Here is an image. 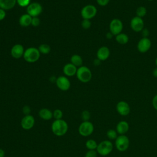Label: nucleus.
Returning a JSON list of instances; mask_svg holds the SVG:
<instances>
[{
  "instance_id": "nucleus-1",
  "label": "nucleus",
  "mask_w": 157,
  "mask_h": 157,
  "mask_svg": "<svg viewBox=\"0 0 157 157\" xmlns=\"http://www.w3.org/2000/svg\"><path fill=\"white\" fill-rule=\"evenodd\" d=\"M52 132L56 136H63L68 131V124L67 122L63 120H55L51 126Z\"/></svg>"
},
{
  "instance_id": "nucleus-2",
  "label": "nucleus",
  "mask_w": 157,
  "mask_h": 157,
  "mask_svg": "<svg viewBox=\"0 0 157 157\" xmlns=\"http://www.w3.org/2000/svg\"><path fill=\"white\" fill-rule=\"evenodd\" d=\"M40 56V53L38 48L34 47H31L25 50L23 57L26 62L33 63L39 60Z\"/></svg>"
},
{
  "instance_id": "nucleus-3",
  "label": "nucleus",
  "mask_w": 157,
  "mask_h": 157,
  "mask_svg": "<svg viewBox=\"0 0 157 157\" xmlns=\"http://www.w3.org/2000/svg\"><path fill=\"white\" fill-rule=\"evenodd\" d=\"M76 77L80 82L82 83H88L91 80L92 72L88 67L82 66L77 68Z\"/></svg>"
},
{
  "instance_id": "nucleus-4",
  "label": "nucleus",
  "mask_w": 157,
  "mask_h": 157,
  "mask_svg": "<svg viewBox=\"0 0 157 157\" xmlns=\"http://www.w3.org/2000/svg\"><path fill=\"white\" fill-rule=\"evenodd\" d=\"M113 148V145L112 142L109 140H105L98 144L96 151L98 154L105 156L109 155L112 151Z\"/></svg>"
},
{
  "instance_id": "nucleus-5",
  "label": "nucleus",
  "mask_w": 157,
  "mask_h": 157,
  "mask_svg": "<svg viewBox=\"0 0 157 157\" xmlns=\"http://www.w3.org/2000/svg\"><path fill=\"white\" fill-rule=\"evenodd\" d=\"M78 133L83 137H88L93 134L94 131V125L90 121H82L78 128Z\"/></svg>"
},
{
  "instance_id": "nucleus-6",
  "label": "nucleus",
  "mask_w": 157,
  "mask_h": 157,
  "mask_svg": "<svg viewBox=\"0 0 157 157\" xmlns=\"http://www.w3.org/2000/svg\"><path fill=\"white\" fill-rule=\"evenodd\" d=\"M97 11V9L94 5L88 4L82 9L80 14L83 19L91 20L96 15Z\"/></svg>"
},
{
  "instance_id": "nucleus-7",
  "label": "nucleus",
  "mask_w": 157,
  "mask_h": 157,
  "mask_svg": "<svg viewBox=\"0 0 157 157\" xmlns=\"http://www.w3.org/2000/svg\"><path fill=\"white\" fill-rule=\"evenodd\" d=\"M115 147L119 151H124L129 146V139L126 135H120L115 139Z\"/></svg>"
},
{
  "instance_id": "nucleus-8",
  "label": "nucleus",
  "mask_w": 157,
  "mask_h": 157,
  "mask_svg": "<svg viewBox=\"0 0 157 157\" xmlns=\"http://www.w3.org/2000/svg\"><path fill=\"white\" fill-rule=\"evenodd\" d=\"M123 29V23L122 21L118 18L112 19L109 23V31L111 32L113 36H116L122 33Z\"/></svg>"
},
{
  "instance_id": "nucleus-9",
  "label": "nucleus",
  "mask_w": 157,
  "mask_h": 157,
  "mask_svg": "<svg viewBox=\"0 0 157 157\" xmlns=\"http://www.w3.org/2000/svg\"><path fill=\"white\" fill-rule=\"evenodd\" d=\"M26 12L31 17H38L42 12V6L40 3L37 2H31L26 7Z\"/></svg>"
},
{
  "instance_id": "nucleus-10",
  "label": "nucleus",
  "mask_w": 157,
  "mask_h": 157,
  "mask_svg": "<svg viewBox=\"0 0 157 157\" xmlns=\"http://www.w3.org/2000/svg\"><path fill=\"white\" fill-rule=\"evenodd\" d=\"M151 47V41L148 37H142L137 44V49L141 53H147Z\"/></svg>"
},
{
  "instance_id": "nucleus-11",
  "label": "nucleus",
  "mask_w": 157,
  "mask_h": 157,
  "mask_svg": "<svg viewBox=\"0 0 157 157\" xmlns=\"http://www.w3.org/2000/svg\"><path fill=\"white\" fill-rule=\"evenodd\" d=\"M130 28L136 33L141 32L144 28V21L143 18L135 16L130 21Z\"/></svg>"
},
{
  "instance_id": "nucleus-12",
  "label": "nucleus",
  "mask_w": 157,
  "mask_h": 157,
  "mask_svg": "<svg viewBox=\"0 0 157 157\" xmlns=\"http://www.w3.org/2000/svg\"><path fill=\"white\" fill-rule=\"evenodd\" d=\"M56 85L57 87L61 91H66L69 90L71 87V82L66 76L61 75L56 78Z\"/></svg>"
},
{
  "instance_id": "nucleus-13",
  "label": "nucleus",
  "mask_w": 157,
  "mask_h": 157,
  "mask_svg": "<svg viewBox=\"0 0 157 157\" xmlns=\"http://www.w3.org/2000/svg\"><path fill=\"white\" fill-rule=\"evenodd\" d=\"M35 124L34 117L30 115H25L21 120V126L25 130H29L32 129Z\"/></svg>"
},
{
  "instance_id": "nucleus-14",
  "label": "nucleus",
  "mask_w": 157,
  "mask_h": 157,
  "mask_svg": "<svg viewBox=\"0 0 157 157\" xmlns=\"http://www.w3.org/2000/svg\"><path fill=\"white\" fill-rule=\"evenodd\" d=\"M116 110L120 115L127 116L130 113L131 109L127 102L124 101H120L116 105Z\"/></svg>"
},
{
  "instance_id": "nucleus-15",
  "label": "nucleus",
  "mask_w": 157,
  "mask_h": 157,
  "mask_svg": "<svg viewBox=\"0 0 157 157\" xmlns=\"http://www.w3.org/2000/svg\"><path fill=\"white\" fill-rule=\"evenodd\" d=\"M25 52L24 47L22 45L17 44H15L10 50L11 56L15 59H19L23 56Z\"/></svg>"
},
{
  "instance_id": "nucleus-16",
  "label": "nucleus",
  "mask_w": 157,
  "mask_h": 157,
  "mask_svg": "<svg viewBox=\"0 0 157 157\" xmlns=\"http://www.w3.org/2000/svg\"><path fill=\"white\" fill-rule=\"evenodd\" d=\"M110 52L109 48L106 46L101 47L96 52V57L101 61H105L110 56Z\"/></svg>"
},
{
  "instance_id": "nucleus-17",
  "label": "nucleus",
  "mask_w": 157,
  "mask_h": 157,
  "mask_svg": "<svg viewBox=\"0 0 157 157\" xmlns=\"http://www.w3.org/2000/svg\"><path fill=\"white\" fill-rule=\"evenodd\" d=\"M129 129V125L126 121L121 120L116 126V131L120 135H125Z\"/></svg>"
},
{
  "instance_id": "nucleus-18",
  "label": "nucleus",
  "mask_w": 157,
  "mask_h": 157,
  "mask_svg": "<svg viewBox=\"0 0 157 157\" xmlns=\"http://www.w3.org/2000/svg\"><path fill=\"white\" fill-rule=\"evenodd\" d=\"M63 73L66 77H72L76 75L77 67L72 63H67L65 64L63 69Z\"/></svg>"
},
{
  "instance_id": "nucleus-19",
  "label": "nucleus",
  "mask_w": 157,
  "mask_h": 157,
  "mask_svg": "<svg viewBox=\"0 0 157 157\" xmlns=\"http://www.w3.org/2000/svg\"><path fill=\"white\" fill-rule=\"evenodd\" d=\"M39 117L44 120H50L53 118V112L47 108H42L39 111Z\"/></svg>"
},
{
  "instance_id": "nucleus-20",
  "label": "nucleus",
  "mask_w": 157,
  "mask_h": 157,
  "mask_svg": "<svg viewBox=\"0 0 157 157\" xmlns=\"http://www.w3.org/2000/svg\"><path fill=\"white\" fill-rule=\"evenodd\" d=\"M17 4V0H0V8L7 10L13 9Z\"/></svg>"
},
{
  "instance_id": "nucleus-21",
  "label": "nucleus",
  "mask_w": 157,
  "mask_h": 157,
  "mask_svg": "<svg viewBox=\"0 0 157 157\" xmlns=\"http://www.w3.org/2000/svg\"><path fill=\"white\" fill-rule=\"evenodd\" d=\"M32 17L26 13L23 14L19 18V24L21 27H28L31 25Z\"/></svg>"
},
{
  "instance_id": "nucleus-22",
  "label": "nucleus",
  "mask_w": 157,
  "mask_h": 157,
  "mask_svg": "<svg viewBox=\"0 0 157 157\" xmlns=\"http://www.w3.org/2000/svg\"><path fill=\"white\" fill-rule=\"evenodd\" d=\"M115 40L119 44L124 45L129 42V36L124 33H121L115 36Z\"/></svg>"
},
{
  "instance_id": "nucleus-23",
  "label": "nucleus",
  "mask_w": 157,
  "mask_h": 157,
  "mask_svg": "<svg viewBox=\"0 0 157 157\" xmlns=\"http://www.w3.org/2000/svg\"><path fill=\"white\" fill-rule=\"evenodd\" d=\"M71 63H72V64H74L75 66L77 67H80L82 66V63H83V59L81 57L80 55H77V54H74L73 55H72V56L71 57Z\"/></svg>"
},
{
  "instance_id": "nucleus-24",
  "label": "nucleus",
  "mask_w": 157,
  "mask_h": 157,
  "mask_svg": "<svg viewBox=\"0 0 157 157\" xmlns=\"http://www.w3.org/2000/svg\"><path fill=\"white\" fill-rule=\"evenodd\" d=\"M98 145V144H97L96 141L94 140V139H88L86 140L85 143V146L88 150H96Z\"/></svg>"
},
{
  "instance_id": "nucleus-25",
  "label": "nucleus",
  "mask_w": 157,
  "mask_h": 157,
  "mask_svg": "<svg viewBox=\"0 0 157 157\" xmlns=\"http://www.w3.org/2000/svg\"><path fill=\"white\" fill-rule=\"evenodd\" d=\"M147 13V10L145 7L144 6H139L136 9V16L140 17V18H143L146 15Z\"/></svg>"
},
{
  "instance_id": "nucleus-26",
  "label": "nucleus",
  "mask_w": 157,
  "mask_h": 157,
  "mask_svg": "<svg viewBox=\"0 0 157 157\" xmlns=\"http://www.w3.org/2000/svg\"><path fill=\"white\" fill-rule=\"evenodd\" d=\"M38 50H39L40 54L42 53L44 55H46L50 52L51 47L49 45H48L47 44H42L39 45Z\"/></svg>"
},
{
  "instance_id": "nucleus-27",
  "label": "nucleus",
  "mask_w": 157,
  "mask_h": 157,
  "mask_svg": "<svg viewBox=\"0 0 157 157\" xmlns=\"http://www.w3.org/2000/svg\"><path fill=\"white\" fill-rule=\"evenodd\" d=\"M118 134L117 131L113 129H109L106 132V136L110 140H115L118 136Z\"/></svg>"
},
{
  "instance_id": "nucleus-28",
  "label": "nucleus",
  "mask_w": 157,
  "mask_h": 157,
  "mask_svg": "<svg viewBox=\"0 0 157 157\" xmlns=\"http://www.w3.org/2000/svg\"><path fill=\"white\" fill-rule=\"evenodd\" d=\"M63 116V113L61 110L57 109H55L53 112V118H55V120H60L62 119Z\"/></svg>"
},
{
  "instance_id": "nucleus-29",
  "label": "nucleus",
  "mask_w": 157,
  "mask_h": 157,
  "mask_svg": "<svg viewBox=\"0 0 157 157\" xmlns=\"http://www.w3.org/2000/svg\"><path fill=\"white\" fill-rule=\"evenodd\" d=\"M90 117H91L90 112L87 110H85L82 111V112L81 113V118L83 121H89V120L90 119Z\"/></svg>"
},
{
  "instance_id": "nucleus-30",
  "label": "nucleus",
  "mask_w": 157,
  "mask_h": 157,
  "mask_svg": "<svg viewBox=\"0 0 157 157\" xmlns=\"http://www.w3.org/2000/svg\"><path fill=\"white\" fill-rule=\"evenodd\" d=\"M31 2V0H17V4L21 7H27Z\"/></svg>"
},
{
  "instance_id": "nucleus-31",
  "label": "nucleus",
  "mask_w": 157,
  "mask_h": 157,
  "mask_svg": "<svg viewBox=\"0 0 157 157\" xmlns=\"http://www.w3.org/2000/svg\"><path fill=\"white\" fill-rule=\"evenodd\" d=\"M82 27L85 29H89L91 26V23L90 21V20L87 19H83L82 23H81Z\"/></svg>"
},
{
  "instance_id": "nucleus-32",
  "label": "nucleus",
  "mask_w": 157,
  "mask_h": 157,
  "mask_svg": "<svg viewBox=\"0 0 157 157\" xmlns=\"http://www.w3.org/2000/svg\"><path fill=\"white\" fill-rule=\"evenodd\" d=\"M97 156L98 152L96 150H88L85 155V157H97Z\"/></svg>"
},
{
  "instance_id": "nucleus-33",
  "label": "nucleus",
  "mask_w": 157,
  "mask_h": 157,
  "mask_svg": "<svg viewBox=\"0 0 157 157\" xmlns=\"http://www.w3.org/2000/svg\"><path fill=\"white\" fill-rule=\"evenodd\" d=\"M40 19L38 18V17H32V20H31V25L34 27H37L40 25Z\"/></svg>"
},
{
  "instance_id": "nucleus-34",
  "label": "nucleus",
  "mask_w": 157,
  "mask_h": 157,
  "mask_svg": "<svg viewBox=\"0 0 157 157\" xmlns=\"http://www.w3.org/2000/svg\"><path fill=\"white\" fill-rule=\"evenodd\" d=\"M22 112H23V113H24L25 115H30V113L31 112V107L29 105H25L22 108Z\"/></svg>"
},
{
  "instance_id": "nucleus-35",
  "label": "nucleus",
  "mask_w": 157,
  "mask_h": 157,
  "mask_svg": "<svg viewBox=\"0 0 157 157\" xmlns=\"http://www.w3.org/2000/svg\"><path fill=\"white\" fill-rule=\"evenodd\" d=\"M110 0H96L98 4L100 6H105L109 3Z\"/></svg>"
},
{
  "instance_id": "nucleus-36",
  "label": "nucleus",
  "mask_w": 157,
  "mask_h": 157,
  "mask_svg": "<svg viewBox=\"0 0 157 157\" xmlns=\"http://www.w3.org/2000/svg\"><path fill=\"white\" fill-rule=\"evenodd\" d=\"M141 34H142V37H148L150 35V31L147 28H144L142 31L140 32Z\"/></svg>"
},
{
  "instance_id": "nucleus-37",
  "label": "nucleus",
  "mask_w": 157,
  "mask_h": 157,
  "mask_svg": "<svg viewBox=\"0 0 157 157\" xmlns=\"http://www.w3.org/2000/svg\"><path fill=\"white\" fill-rule=\"evenodd\" d=\"M151 102H152V105L153 108L157 111V94L153 96Z\"/></svg>"
},
{
  "instance_id": "nucleus-38",
  "label": "nucleus",
  "mask_w": 157,
  "mask_h": 157,
  "mask_svg": "<svg viewBox=\"0 0 157 157\" xmlns=\"http://www.w3.org/2000/svg\"><path fill=\"white\" fill-rule=\"evenodd\" d=\"M6 16V10L0 8V21L4 20Z\"/></svg>"
},
{
  "instance_id": "nucleus-39",
  "label": "nucleus",
  "mask_w": 157,
  "mask_h": 157,
  "mask_svg": "<svg viewBox=\"0 0 157 157\" xmlns=\"http://www.w3.org/2000/svg\"><path fill=\"white\" fill-rule=\"evenodd\" d=\"M113 36H114L113 34L111 32H110V31L107 32V33H106V34H105V37H106V38H107V39H111L113 38Z\"/></svg>"
},
{
  "instance_id": "nucleus-40",
  "label": "nucleus",
  "mask_w": 157,
  "mask_h": 157,
  "mask_svg": "<svg viewBox=\"0 0 157 157\" xmlns=\"http://www.w3.org/2000/svg\"><path fill=\"white\" fill-rule=\"evenodd\" d=\"M101 61H100L99 59H98V58H96V59H95L94 60V61H93V64H94V66H99L100 64H101Z\"/></svg>"
},
{
  "instance_id": "nucleus-41",
  "label": "nucleus",
  "mask_w": 157,
  "mask_h": 157,
  "mask_svg": "<svg viewBox=\"0 0 157 157\" xmlns=\"http://www.w3.org/2000/svg\"><path fill=\"white\" fill-rule=\"evenodd\" d=\"M152 75L155 78H157V67L153 69L152 71Z\"/></svg>"
},
{
  "instance_id": "nucleus-42",
  "label": "nucleus",
  "mask_w": 157,
  "mask_h": 157,
  "mask_svg": "<svg viewBox=\"0 0 157 157\" xmlns=\"http://www.w3.org/2000/svg\"><path fill=\"white\" fill-rule=\"evenodd\" d=\"M5 151L2 149V148H0V157H5Z\"/></svg>"
},
{
  "instance_id": "nucleus-43",
  "label": "nucleus",
  "mask_w": 157,
  "mask_h": 157,
  "mask_svg": "<svg viewBox=\"0 0 157 157\" xmlns=\"http://www.w3.org/2000/svg\"><path fill=\"white\" fill-rule=\"evenodd\" d=\"M155 65H156V67H157V56L155 59Z\"/></svg>"
},
{
  "instance_id": "nucleus-44",
  "label": "nucleus",
  "mask_w": 157,
  "mask_h": 157,
  "mask_svg": "<svg viewBox=\"0 0 157 157\" xmlns=\"http://www.w3.org/2000/svg\"><path fill=\"white\" fill-rule=\"evenodd\" d=\"M147 1H153V0H147Z\"/></svg>"
}]
</instances>
